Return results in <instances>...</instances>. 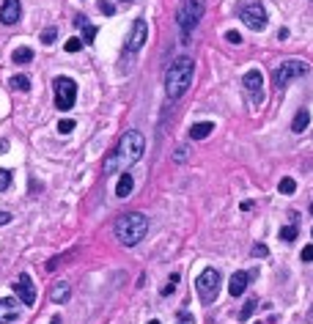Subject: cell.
<instances>
[{
	"label": "cell",
	"instance_id": "cell-1",
	"mask_svg": "<svg viewBox=\"0 0 313 324\" xmlns=\"http://www.w3.org/2000/svg\"><path fill=\"white\" fill-rule=\"evenodd\" d=\"M143 151H146V140H143V135L135 132V129H129V132L121 135V140L115 143L110 157L105 159L102 171H105L107 176H113V173H124V171H129V168L143 157Z\"/></svg>",
	"mask_w": 313,
	"mask_h": 324
},
{
	"label": "cell",
	"instance_id": "cell-2",
	"mask_svg": "<svg viewBox=\"0 0 313 324\" xmlns=\"http://www.w3.org/2000/svg\"><path fill=\"white\" fill-rule=\"evenodd\" d=\"M193 74H195V60L190 55L173 58V63L168 66V74H165V93L171 99L184 96L187 88L193 85Z\"/></svg>",
	"mask_w": 313,
	"mask_h": 324
},
{
	"label": "cell",
	"instance_id": "cell-3",
	"mask_svg": "<svg viewBox=\"0 0 313 324\" xmlns=\"http://www.w3.org/2000/svg\"><path fill=\"white\" fill-rule=\"evenodd\" d=\"M148 231V220L140 212H127L113 222V234L124 247H135Z\"/></svg>",
	"mask_w": 313,
	"mask_h": 324
},
{
	"label": "cell",
	"instance_id": "cell-4",
	"mask_svg": "<svg viewBox=\"0 0 313 324\" xmlns=\"http://www.w3.org/2000/svg\"><path fill=\"white\" fill-rule=\"evenodd\" d=\"M195 291H198V300L203 305H212L220 294V272L214 267L201 269V275L195 278Z\"/></svg>",
	"mask_w": 313,
	"mask_h": 324
},
{
	"label": "cell",
	"instance_id": "cell-5",
	"mask_svg": "<svg viewBox=\"0 0 313 324\" xmlns=\"http://www.w3.org/2000/svg\"><path fill=\"white\" fill-rule=\"evenodd\" d=\"M236 14L250 30H261L267 25V9L261 0H239L236 3Z\"/></svg>",
	"mask_w": 313,
	"mask_h": 324
},
{
	"label": "cell",
	"instance_id": "cell-6",
	"mask_svg": "<svg viewBox=\"0 0 313 324\" xmlns=\"http://www.w3.org/2000/svg\"><path fill=\"white\" fill-rule=\"evenodd\" d=\"M305 74H310V66L305 63V60H286V63H280L277 72L272 74V83H275V88L280 91V88H286V85L291 83V80L305 77Z\"/></svg>",
	"mask_w": 313,
	"mask_h": 324
},
{
	"label": "cell",
	"instance_id": "cell-7",
	"mask_svg": "<svg viewBox=\"0 0 313 324\" xmlns=\"http://www.w3.org/2000/svg\"><path fill=\"white\" fill-rule=\"evenodd\" d=\"M203 17V3L201 0H187V3L179 6V14H176V22H179V28L184 30V36H190L195 28H198Z\"/></svg>",
	"mask_w": 313,
	"mask_h": 324
},
{
	"label": "cell",
	"instance_id": "cell-8",
	"mask_svg": "<svg viewBox=\"0 0 313 324\" xmlns=\"http://www.w3.org/2000/svg\"><path fill=\"white\" fill-rule=\"evenodd\" d=\"M77 102V83L72 77H55V107L60 113L72 110Z\"/></svg>",
	"mask_w": 313,
	"mask_h": 324
},
{
	"label": "cell",
	"instance_id": "cell-9",
	"mask_svg": "<svg viewBox=\"0 0 313 324\" xmlns=\"http://www.w3.org/2000/svg\"><path fill=\"white\" fill-rule=\"evenodd\" d=\"M146 36H148L146 22H143V19H138V22L132 25V30H129L127 42H124V55H127V58L138 55V52H140V47L146 44Z\"/></svg>",
	"mask_w": 313,
	"mask_h": 324
},
{
	"label": "cell",
	"instance_id": "cell-10",
	"mask_svg": "<svg viewBox=\"0 0 313 324\" xmlns=\"http://www.w3.org/2000/svg\"><path fill=\"white\" fill-rule=\"evenodd\" d=\"M14 294H17V300L22 302L25 308H30V305H36V286H33V280H30V275H19V278L14 280Z\"/></svg>",
	"mask_w": 313,
	"mask_h": 324
},
{
	"label": "cell",
	"instance_id": "cell-11",
	"mask_svg": "<svg viewBox=\"0 0 313 324\" xmlns=\"http://www.w3.org/2000/svg\"><path fill=\"white\" fill-rule=\"evenodd\" d=\"M244 91L250 93L253 105H261V99H264V74L258 69H250L244 74Z\"/></svg>",
	"mask_w": 313,
	"mask_h": 324
},
{
	"label": "cell",
	"instance_id": "cell-12",
	"mask_svg": "<svg viewBox=\"0 0 313 324\" xmlns=\"http://www.w3.org/2000/svg\"><path fill=\"white\" fill-rule=\"evenodd\" d=\"M19 17H22V3L19 0H3V6H0V22L17 25Z\"/></svg>",
	"mask_w": 313,
	"mask_h": 324
},
{
	"label": "cell",
	"instance_id": "cell-13",
	"mask_svg": "<svg viewBox=\"0 0 313 324\" xmlns=\"http://www.w3.org/2000/svg\"><path fill=\"white\" fill-rule=\"evenodd\" d=\"M19 319V300L17 297H3L0 300V324H9Z\"/></svg>",
	"mask_w": 313,
	"mask_h": 324
},
{
	"label": "cell",
	"instance_id": "cell-14",
	"mask_svg": "<svg viewBox=\"0 0 313 324\" xmlns=\"http://www.w3.org/2000/svg\"><path fill=\"white\" fill-rule=\"evenodd\" d=\"M250 283V272H234L231 275V283H228V294L231 297H242L244 288Z\"/></svg>",
	"mask_w": 313,
	"mask_h": 324
},
{
	"label": "cell",
	"instance_id": "cell-15",
	"mask_svg": "<svg viewBox=\"0 0 313 324\" xmlns=\"http://www.w3.org/2000/svg\"><path fill=\"white\" fill-rule=\"evenodd\" d=\"M69 297H72V286H69V280H58L55 286L50 288V300H52V302H58V305H60V302H66Z\"/></svg>",
	"mask_w": 313,
	"mask_h": 324
},
{
	"label": "cell",
	"instance_id": "cell-16",
	"mask_svg": "<svg viewBox=\"0 0 313 324\" xmlns=\"http://www.w3.org/2000/svg\"><path fill=\"white\" fill-rule=\"evenodd\" d=\"M132 190H135V179H132V173H129V171H124V173H121V179H118V184H115V195H118V198H129Z\"/></svg>",
	"mask_w": 313,
	"mask_h": 324
},
{
	"label": "cell",
	"instance_id": "cell-17",
	"mask_svg": "<svg viewBox=\"0 0 313 324\" xmlns=\"http://www.w3.org/2000/svg\"><path fill=\"white\" fill-rule=\"evenodd\" d=\"M212 132H214L212 121H198V124L190 126V138H193V140H203V138H209Z\"/></svg>",
	"mask_w": 313,
	"mask_h": 324
},
{
	"label": "cell",
	"instance_id": "cell-18",
	"mask_svg": "<svg viewBox=\"0 0 313 324\" xmlns=\"http://www.w3.org/2000/svg\"><path fill=\"white\" fill-rule=\"evenodd\" d=\"M308 124H310V113L308 110H297V116H294V121H291V132H305L308 129Z\"/></svg>",
	"mask_w": 313,
	"mask_h": 324
},
{
	"label": "cell",
	"instance_id": "cell-19",
	"mask_svg": "<svg viewBox=\"0 0 313 324\" xmlns=\"http://www.w3.org/2000/svg\"><path fill=\"white\" fill-rule=\"evenodd\" d=\"M11 60H14L17 66L30 63V60H33V50H30V47H19V50H14V55H11Z\"/></svg>",
	"mask_w": 313,
	"mask_h": 324
},
{
	"label": "cell",
	"instance_id": "cell-20",
	"mask_svg": "<svg viewBox=\"0 0 313 324\" xmlns=\"http://www.w3.org/2000/svg\"><path fill=\"white\" fill-rule=\"evenodd\" d=\"M277 190H280L283 195H294V192H297V181L286 176V179H280V184H277Z\"/></svg>",
	"mask_w": 313,
	"mask_h": 324
},
{
	"label": "cell",
	"instance_id": "cell-21",
	"mask_svg": "<svg viewBox=\"0 0 313 324\" xmlns=\"http://www.w3.org/2000/svg\"><path fill=\"white\" fill-rule=\"evenodd\" d=\"M297 234H299L297 222H291V225L280 228V239H283V242H294V239H297Z\"/></svg>",
	"mask_w": 313,
	"mask_h": 324
},
{
	"label": "cell",
	"instance_id": "cell-22",
	"mask_svg": "<svg viewBox=\"0 0 313 324\" xmlns=\"http://www.w3.org/2000/svg\"><path fill=\"white\" fill-rule=\"evenodd\" d=\"M256 305H258V300H256V297H250V300L244 302V308L239 310V319H242V321L250 319V316H253V310H256Z\"/></svg>",
	"mask_w": 313,
	"mask_h": 324
},
{
	"label": "cell",
	"instance_id": "cell-23",
	"mask_svg": "<svg viewBox=\"0 0 313 324\" xmlns=\"http://www.w3.org/2000/svg\"><path fill=\"white\" fill-rule=\"evenodd\" d=\"M11 85H14L17 91H28L30 88V80L25 77V74H14V77H11Z\"/></svg>",
	"mask_w": 313,
	"mask_h": 324
},
{
	"label": "cell",
	"instance_id": "cell-24",
	"mask_svg": "<svg viewBox=\"0 0 313 324\" xmlns=\"http://www.w3.org/2000/svg\"><path fill=\"white\" fill-rule=\"evenodd\" d=\"M80 28H83V42H88V44H91L93 39H97V25L85 22V25H80Z\"/></svg>",
	"mask_w": 313,
	"mask_h": 324
},
{
	"label": "cell",
	"instance_id": "cell-25",
	"mask_svg": "<svg viewBox=\"0 0 313 324\" xmlns=\"http://www.w3.org/2000/svg\"><path fill=\"white\" fill-rule=\"evenodd\" d=\"M80 47H83V39H66V44H64V50L66 52H80Z\"/></svg>",
	"mask_w": 313,
	"mask_h": 324
},
{
	"label": "cell",
	"instance_id": "cell-26",
	"mask_svg": "<svg viewBox=\"0 0 313 324\" xmlns=\"http://www.w3.org/2000/svg\"><path fill=\"white\" fill-rule=\"evenodd\" d=\"M55 39H58V30H55V28H47V30H42V44H47V47H50L52 42H55Z\"/></svg>",
	"mask_w": 313,
	"mask_h": 324
},
{
	"label": "cell",
	"instance_id": "cell-27",
	"mask_svg": "<svg viewBox=\"0 0 313 324\" xmlns=\"http://www.w3.org/2000/svg\"><path fill=\"white\" fill-rule=\"evenodd\" d=\"M9 187H11V173L0 168V192H3V190H9Z\"/></svg>",
	"mask_w": 313,
	"mask_h": 324
},
{
	"label": "cell",
	"instance_id": "cell-28",
	"mask_svg": "<svg viewBox=\"0 0 313 324\" xmlns=\"http://www.w3.org/2000/svg\"><path fill=\"white\" fill-rule=\"evenodd\" d=\"M72 129H74V121L72 118H60L58 121V132L60 135H66V132H72Z\"/></svg>",
	"mask_w": 313,
	"mask_h": 324
},
{
	"label": "cell",
	"instance_id": "cell-29",
	"mask_svg": "<svg viewBox=\"0 0 313 324\" xmlns=\"http://www.w3.org/2000/svg\"><path fill=\"white\" fill-rule=\"evenodd\" d=\"M173 159H176V162H187V159H190V148H187V146L176 148V151H173Z\"/></svg>",
	"mask_w": 313,
	"mask_h": 324
},
{
	"label": "cell",
	"instance_id": "cell-30",
	"mask_svg": "<svg viewBox=\"0 0 313 324\" xmlns=\"http://www.w3.org/2000/svg\"><path fill=\"white\" fill-rule=\"evenodd\" d=\"M226 39H228L231 44H239V42H242V33H236V30H228V33H226Z\"/></svg>",
	"mask_w": 313,
	"mask_h": 324
},
{
	"label": "cell",
	"instance_id": "cell-31",
	"mask_svg": "<svg viewBox=\"0 0 313 324\" xmlns=\"http://www.w3.org/2000/svg\"><path fill=\"white\" fill-rule=\"evenodd\" d=\"M267 253H269V250H267V245H261V242H258V245L253 247V255H258V258H264Z\"/></svg>",
	"mask_w": 313,
	"mask_h": 324
},
{
	"label": "cell",
	"instance_id": "cell-32",
	"mask_svg": "<svg viewBox=\"0 0 313 324\" xmlns=\"http://www.w3.org/2000/svg\"><path fill=\"white\" fill-rule=\"evenodd\" d=\"M99 9H102V14H107V17L115 11V9H110V3H107V0H99Z\"/></svg>",
	"mask_w": 313,
	"mask_h": 324
},
{
	"label": "cell",
	"instance_id": "cell-33",
	"mask_svg": "<svg viewBox=\"0 0 313 324\" xmlns=\"http://www.w3.org/2000/svg\"><path fill=\"white\" fill-rule=\"evenodd\" d=\"M302 261H313V245L302 247Z\"/></svg>",
	"mask_w": 313,
	"mask_h": 324
},
{
	"label": "cell",
	"instance_id": "cell-34",
	"mask_svg": "<svg viewBox=\"0 0 313 324\" xmlns=\"http://www.w3.org/2000/svg\"><path fill=\"white\" fill-rule=\"evenodd\" d=\"M256 204H253V201H242V204H239V209H242V212H250V209H253Z\"/></svg>",
	"mask_w": 313,
	"mask_h": 324
},
{
	"label": "cell",
	"instance_id": "cell-35",
	"mask_svg": "<svg viewBox=\"0 0 313 324\" xmlns=\"http://www.w3.org/2000/svg\"><path fill=\"white\" fill-rule=\"evenodd\" d=\"M6 222H11V214L9 212H0V225H6Z\"/></svg>",
	"mask_w": 313,
	"mask_h": 324
},
{
	"label": "cell",
	"instance_id": "cell-36",
	"mask_svg": "<svg viewBox=\"0 0 313 324\" xmlns=\"http://www.w3.org/2000/svg\"><path fill=\"white\" fill-rule=\"evenodd\" d=\"M277 39H280V42H286V39H289V28H283L280 33H277Z\"/></svg>",
	"mask_w": 313,
	"mask_h": 324
},
{
	"label": "cell",
	"instance_id": "cell-37",
	"mask_svg": "<svg viewBox=\"0 0 313 324\" xmlns=\"http://www.w3.org/2000/svg\"><path fill=\"white\" fill-rule=\"evenodd\" d=\"M50 324H60V316H52V319H50Z\"/></svg>",
	"mask_w": 313,
	"mask_h": 324
},
{
	"label": "cell",
	"instance_id": "cell-38",
	"mask_svg": "<svg viewBox=\"0 0 313 324\" xmlns=\"http://www.w3.org/2000/svg\"><path fill=\"white\" fill-rule=\"evenodd\" d=\"M6 148H9V143H0V154H3V151H6Z\"/></svg>",
	"mask_w": 313,
	"mask_h": 324
},
{
	"label": "cell",
	"instance_id": "cell-39",
	"mask_svg": "<svg viewBox=\"0 0 313 324\" xmlns=\"http://www.w3.org/2000/svg\"><path fill=\"white\" fill-rule=\"evenodd\" d=\"M308 316H310V321H313V308H310V313H308Z\"/></svg>",
	"mask_w": 313,
	"mask_h": 324
},
{
	"label": "cell",
	"instance_id": "cell-40",
	"mask_svg": "<svg viewBox=\"0 0 313 324\" xmlns=\"http://www.w3.org/2000/svg\"><path fill=\"white\" fill-rule=\"evenodd\" d=\"M148 324H160V321H148Z\"/></svg>",
	"mask_w": 313,
	"mask_h": 324
},
{
	"label": "cell",
	"instance_id": "cell-41",
	"mask_svg": "<svg viewBox=\"0 0 313 324\" xmlns=\"http://www.w3.org/2000/svg\"><path fill=\"white\" fill-rule=\"evenodd\" d=\"M310 214H313V204H310Z\"/></svg>",
	"mask_w": 313,
	"mask_h": 324
},
{
	"label": "cell",
	"instance_id": "cell-42",
	"mask_svg": "<svg viewBox=\"0 0 313 324\" xmlns=\"http://www.w3.org/2000/svg\"><path fill=\"white\" fill-rule=\"evenodd\" d=\"M121 3H129V0H121Z\"/></svg>",
	"mask_w": 313,
	"mask_h": 324
},
{
	"label": "cell",
	"instance_id": "cell-43",
	"mask_svg": "<svg viewBox=\"0 0 313 324\" xmlns=\"http://www.w3.org/2000/svg\"><path fill=\"white\" fill-rule=\"evenodd\" d=\"M181 324H184V321H181Z\"/></svg>",
	"mask_w": 313,
	"mask_h": 324
}]
</instances>
